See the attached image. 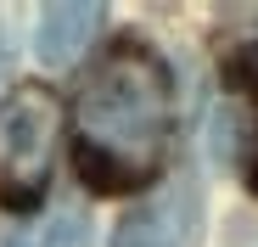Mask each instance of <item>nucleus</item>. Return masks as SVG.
<instances>
[{
    "label": "nucleus",
    "instance_id": "f03ea898",
    "mask_svg": "<svg viewBox=\"0 0 258 247\" xmlns=\"http://www.w3.org/2000/svg\"><path fill=\"white\" fill-rule=\"evenodd\" d=\"M68 130V107L51 85L23 79L0 96V208L6 214H39L51 180H56V152Z\"/></svg>",
    "mask_w": 258,
    "mask_h": 247
},
{
    "label": "nucleus",
    "instance_id": "39448f33",
    "mask_svg": "<svg viewBox=\"0 0 258 247\" xmlns=\"http://www.w3.org/2000/svg\"><path fill=\"white\" fill-rule=\"evenodd\" d=\"M84 236H90V225H84V214H51V219H34V225H17L6 230V247H79Z\"/></svg>",
    "mask_w": 258,
    "mask_h": 247
},
{
    "label": "nucleus",
    "instance_id": "f257e3e1",
    "mask_svg": "<svg viewBox=\"0 0 258 247\" xmlns=\"http://www.w3.org/2000/svg\"><path fill=\"white\" fill-rule=\"evenodd\" d=\"M174 130V79L146 39H118L96 56L73 101V169L101 197L152 191Z\"/></svg>",
    "mask_w": 258,
    "mask_h": 247
},
{
    "label": "nucleus",
    "instance_id": "20e7f679",
    "mask_svg": "<svg viewBox=\"0 0 258 247\" xmlns=\"http://www.w3.org/2000/svg\"><path fill=\"white\" fill-rule=\"evenodd\" d=\"M107 6H96V0H51L45 12H39V34H34V51L39 62H51V68H68L84 56V45L96 39Z\"/></svg>",
    "mask_w": 258,
    "mask_h": 247
},
{
    "label": "nucleus",
    "instance_id": "7ed1b4c3",
    "mask_svg": "<svg viewBox=\"0 0 258 247\" xmlns=\"http://www.w3.org/2000/svg\"><path fill=\"white\" fill-rule=\"evenodd\" d=\"M197 180H168L163 191H152L146 202H135L118 230L112 247H191L197 236Z\"/></svg>",
    "mask_w": 258,
    "mask_h": 247
}]
</instances>
